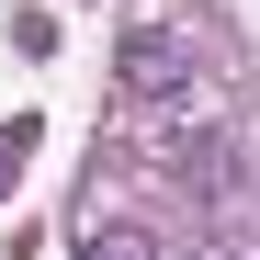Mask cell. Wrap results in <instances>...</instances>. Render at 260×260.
Masks as SVG:
<instances>
[{
    "mask_svg": "<svg viewBox=\"0 0 260 260\" xmlns=\"http://www.w3.org/2000/svg\"><path fill=\"white\" fill-rule=\"evenodd\" d=\"M113 79H124L136 102H170V91H192V46H181L170 23H136V34L113 46Z\"/></svg>",
    "mask_w": 260,
    "mask_h": 260,
    "instance_id": "6da1fadb",
    "label": "cell"
},
{
    "mask_svg": "<svg viewBox=\"0 0 260 260\" xmlns=\"http://www.w3.org/2000/svg\"><path fill=\"white\" fill-rule=\"evenodd\" d=\"M23 147H34V124L12 113V124H0V204H12V170H23Z\"/></svg>",
    "mask_w": 260,
    "mask_h": 260,
    "instance_id": "3957f363",
    "label": "cell"
},
{
    "mask_svg": "<svg viewBox=\"0 0 260 260\" xmlns=\"http://www.w3.org/2000/svg\"><path fill=\"white\" fill-rule=\"evenodd\" d=\"M79 260H158V238H147V226H91Z\"/></svg>",
    "mask_w": 260,
    "mask_h": 260,
    "instance_id": "7a4b0ae2",
    "label": "cell"
}]
</instances>
